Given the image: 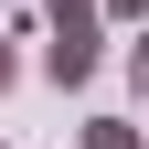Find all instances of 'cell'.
Wrapping results in <instances>:
<instances>
[{"label": "cell", "instance_id": "cell-1", "mask_svg": "<svg viewBox=\"0 0 149 149\" xmlns=\"http://www.w3.org/2000/svg\"><path fill=\"white\" fill-rule=\"evenodd\" d=\"M43 22H53L43 74H53V85H96V64H107V11H96V0H43Z\"/></svg>", "mask_w": 149, "mask_h": 149}, {"label": "cell", "instance_id": "cell-2", "mask_svg": "<svg viewBox=\"0 0 149 149\" xmlns=\"http://www.w3.org/2000/svg\"><path fill=\"white\" fill-rule=\"evenodd\" d=\"M85 149H139V117H85Z\"/></svg>", "mask_w": 149, "mask_h": 149}, {"label": "cell", "instance_id": "cell-3", "mask_svg": "<svg viewBox=\"0 0 149 149\" xmlns=\"http://www.w3.org/2000/svg\"><path fill=\"white\" fill-rule=\"evenodd\" d=\"M11 85H22V53H11V32H0V96H11Z\"/></svg>", "mask_w": 149, "mask_h": 149}, {"label": "cell", "instance_id": "cell-4", "mask_svg": "<svg viewBox=\"0 0 149 149\" xmlns=\"http://www.w3.org/2000/svg\"><path fill=\"white\" fill-rule=\"evenodd\" d=\"M96 11H107V22H139V11H149V0H96Z\"/></svg>", "mask_w": 149, "mask_h": 149}]
</instances>
